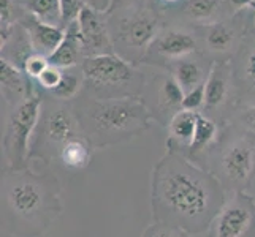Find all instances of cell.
<instances>
[{"mask_svg":"<svg viewBox=\"0 0 255 237\" xmlns=\"http://www.w3.org/2000/svg\"><path fill=\"white\" fill-rule=\"evenodd\" d=\"M208 46L214 51H225L233 41L232 30L224 24H216L208 33Z\"/></svg>","mask_w":255,"mask_h":237,"instance_id":"cell-23","label":"cell"},{"mask_svg":"<svg viewBox=\"0 0 255 237\" xmlns=\"http://www.w3.org/2000/svg\"><path fill=\"white\" fill-rule=\"evenodd\" d=\"M60 3V21L64 25H70L80 17L86 6L83 0H59Z\"/></svg>","mask_w":255,"mask_h":237,"instance_id":"cell-27","label":"cell"},{"mask_svg":"<svg viewBox=\"0 0 255 237\" xmlns=\"http://www.w3.org/2000/svg\"><path fill=\"white\" fill-rule=\"evenodd\" d=\"M64 38L65 32L62 29H59L57 25L41 22L37 17H33L32 24L29 25V43L33 52H38L46 57H49L60 46Z\"/></svg>","mask_w":255,"mask_h":237,"instance_id":"cell-13","label":"cell"},{"mask_svg":"<svg viewBox=\"0 0 255 237\" xmlns=\"http://www.w3.org/2000/svg\"><path fill=\"white\" fill-rule=\"evenodd\" d=\"M83 78L95 90L108 92L110 98H130L135 96L128 90L135 79V72L128 62L119 56L108 54L89 56L81 65Z\"/></svg>","mask_w":255,"mask_h":237,"instance_id":"cell-7","label":"cell"},{"mask_svg":"<svg viewBox=\"0 0 255 237\" xmlns=\"http://www.w3.org/2000/svg\"><path fill=\"white\" fill-rule=\"evenodd\" d=\"M13 17V2L11 0H0V22H2V41L8 38L10 24Z\"/></svg>","mask_w":255,"mask_h":237,"instance_id":"cell-31","label":"cell"},{"mask_svg":"<svg viewBox=\"0 0 255 237\" xmlns=\"http://www.w3.org/2000/svg\"><path fill=\"white\" fill-rule=\"evenodd\" d=\"M165 2H176V0H165Z\"/></svg>","mask_w":255,"mask_h":237,"instance_id":"cell-35","label":"cell"},{"mask_svg":"<svg viewBox=\"0 0 255 237\" xmlns=\"http://www.w3.org/2000/svg\"><path fill=\"white\" fill-rule=\"evenodd\" d=\"M216 10L214 0H189L186 3V13L195 19H206Z\"/></svg>","mask_w":255,"mask_h":237,"instance_id":"cell-28","label":"cell"},{"mask_svg":"<svg viewBox=\"0 0 255 237\" xmlns=\"http://www.w3.org/2000/svg\"><path fill=\"white\" fill-rule=\"evenodd\" d=\"M236 128H240L246 135H249L251 138L255 139V104L241 111V114L238 116Z\"/></svg>","mask_w":255,"mask_h":237,"instance_id":"cell-30","label":"cell"},{"mask_svg":"<svg viewBox=\"0 0 255 237\" xmlns=\"http://www.w3.org/2000/svg\"><path fill=\"white\" fill-rule=\"evenodd\" d=\"M197 164L213 174L227 193L246 191L255 177V139L240 128L221 133Z\"/></svg>","mask_w":255,"mask_h":237,"instance_id":"cell-4","label":"cell"},{"mask_svg":"<svg viewBox=\"0 0 255 237\" xmlns=\"http://www.w3.org/2000/svg\"><path fill=\"white\" fill-rule=\"evenodd\" d=\"M80 136H83L81 125L72 109L67 106L41 108V116L30 144V160H40L46 164L56 161L64 146Z\"/></svg>","mask_w":255,"mask_h":237,"instance_id":"cell-6","label":"cell"},{"mask_svg":"<svg viewBox=\"0 0 255 237\" xmlns=\"http://www.w3.org/2000/svg\"><path fill=\"white\" fill-rule=\"evenodd\" d=\"M184 95H186V92L182 90V87L173 76L165 78L159 85V90H157V106H159V111L165 114V116H168V119L171 120L174 114L182 109Z\"/></svg>","mask_w":255,"mask_h":237,"instance_id":"cell-18","label":"cell"},{"mask_svg":"<svg viewBox=\"0 0 255 237\" xmlns=\"http://www.w3.org/2000/svg\"><path fill=\"white\" fill-rule=\"evenodd\" d=\"M94 147L84 136L68 141L59 154V160L64 168L70 171H83L92 161Z\"/></svg>","mask_w":255,"mask_h":237,"instance_id":"cell-16","label":"cell"},{"mask_svg":"<svg viewBox=\"0 0 255 237\" xmlns=\"http://www.w3.org/2000/svg\"><path fill=\"white\" fill-rule=\"evenodd\" d=\"M157 33V21L147 14H136L127 22L124 37L130 46L146 49L152 43Z\"/></svg>","mask_w":255,"mask_h":237,"instance_id":"cell-17","label":"cell"},{"mask_svg":"<svg viewBox=\"0 0 255 237\" xmlns=\"http://www.w3.org/2000/svg\"><path fill=\"white\" fill-rule=\"evenodd\" d=\"M173 78L182 87V90L187 93L200 84L206 82L208 75H205L201 67L193 60H182V62H178L174 65Z\"/></svg>","mask_w":255,"mask_h":237,"instance_id":"cell-20","label":"cell"},{"mask_svg":"<svg viewBox=\"0 0 255 237\" xmlns=\"http://www.w3.org/2000/svg\"><path fill=\"white\" fill-rule=\"evenodd\" d=\"M41 108L43 100L35 92H32L19 104H16L14 111L11 112L10 119L6 122L3 133V169L29 168L30 144L41 116Z\"/></svg>","mask_w":255,"mask_h":237,"instance_id":"cell-5","label":"cell"},{"mask_svg":"<svg viewBox=\"0 0 255 237\" xmlns=\"http://www.w3.org/2000/svg\"><path fill=\"white\" fill-rule=\"evenodd\" d=\"M252 6H254V8H255V3H252Z\"/></svg>","mask_w":255,"mask_h":237,"instance_id":"cell-36","label":"cell"},{"mask_svg":"<svg viewBox=\"0 0 255 237\" xmlns=\"http://www.w3.org/2000/svg\"><path fill=\"white\" fill-rule=\"evenodd\" d=\"M219 136H221V131H219L217 122L214 119L208 117L206 114L200 112L192 143L181 155L189 158L193 163H198V160L206 154V151H209V149L216 144Z\"/></svg>","mask_w":255,"mask_h":237,"instance_id":"cell-11","label":"cell"},{"mask_svg":"<svg viewBox=\"0 0 255 237\" xmlns=\"http://www.w3.org/2000/svg\"><path fill=\"white\" fill-rule=\"evenodd\" d=\"M48 67H49V60L46 56L38 54V52H32V54L24 60L21 70L27 78H32L37 81V79L40 78V75L45 72Z\"/></svg>","mask_w":255,"mask_h":237,"instance_id":"cell-25","label":"cell"},{"mask_svg":"<svg viewBox=\"0 0 255 237\" xmlns=\"http://www.w3.org/2000/svg\"><path fill=\"white\" fill-rule=\"evenodd\" d=\"M205 100H206V82L200 84L198 87H195V89H192L190 92L184 95L182 109L200 112V109L205 108Z\"/></svg>","mask_w":255,"mask_h":237,"instance_id":"cell-26","label":"cell"},{"mask_svg":"<svg viewBox=\"0 0 255 237\" xmlns=\"http://www.w3.org/2000/svg\"><path fill=\"white\" fill-rule=\"evenodd\" d=\"M200 112L181 109L171 117L168 124V139H166V149L176 154H182L190 146L193 133L197 128Z\"/></svg>","mask_w":255,"mask_h":237,"instance_id":"cell-10","label":"cell"},{"mask_svg":"<svg viewBox=\"0 0 255 237\" xmlns=\"http://www.w3.org/2000/svg\"><path fill=\"white\" fill-rule=\"evenodd\" d=\"M76 22L81 35L83 49L94 51L92 56L108 54V52L102 51L103 48H110V41H108L107 29H105V25L99 19V13L94 11L89 6H84Z\"/></svg>","mask_w":255,"mask_h":237,"instance_id":"cell-9","label":"cell"},{"mask_svg":"<svg viewBox=\"0 0 255 237\" xmlns=\"http://www.w3.org/2000/svg\"><path fill=\"white\" fill-rule=\"evenodd\" d=\"M64 76V72H62V68H59V67H54V65H51L40 75V78L37 79V82L38 85L41 87L43 90H48V92H52L56 89V87L59 85L60 82V79H62Z\"/></svg>","mask_w":255,"mask_h":237,"instance_id":"cell-29","label":"cell"},{"mask_svg":"<svg viewBox=\"0 0 255 237\" xmlns=\"http://www.w3.org/2000/svg\"><path fill=\"white\" fill-rule=\"evenodd\" d=\"M81 49H83V41H81L80 29H78V22L75 21L70 25H67L64 41L48 57V60L51 65L59 68H72L80 60Z\"/></svg>","mask_w":255,"mask_h":237,"instance_id":"cell-14","label":"cell"},{"mask_svg":"<svg viewBox=\"0 0 255 237\" xmlns=\"http://www.w3.org/2000/svg\"><path fill=\"white\" fill-rule=\"evenodd\" d=\"M62 185L54 174L2 168V231L11 237H41L64 210Z\"/></svg>","mask_w":255,"mask_h":237,"instance_id":"cell-2","label":"cell"},{"mask_svg":"<svg viewBox=\"0 0 255 237\" xmlns=\"http://www.w3.org/2000/svg\"><path fill=\"white\" fill-rule=\"evenodd\" d=\"M195 40L184 32H168L157 41V52L165 57L178 59L195 51Z\"/></svg>","mask_w":255,"mask_h":237,"instance_id":"cell-19","label":"cell"},{"mask_svg":"<svg viewBox=\"0 0 255 237\" xmlns=\"http://www.w3.org/2000/svg\"><path fill=\"white\" fill-rule=\"evenodd\" d=\"M206 237H255V199L246 191L227 193Z\"/></svg>","mask_w":255,"mask_h":237,"instance_id":"cell-8","label":"cell"},{"mask_svg":"<svg viewBox=\"0 0 255 237\" xmlns=\"http://www.w3.org/2000/svg\"><path fill=\"white\" fill-rule=\"evenodd\" d=\"M227 191L213 174L181 154L166 151L151 177L154 222L179 226L190 234L208 230Z\"/></svg>","mask_w":255,"mask_h":237,"instance_id":"cell-1","label":"cell"},{"mask_svg":"<svg viewBox=\"0 0 255 237\" xmlns=\"http://www.w3.org/2000/svg\"><path fill=\"white\" fill-rule=\"evenodd\" d=\"M232 5H235L236 8H243L246 5H252L254 3V0H228Z\"/></svg>","mask_w":255,"mask_h":237,"instance_id":"cell-34","label":"cell"},{"mask_svg":"<svg viewBox=\"0 0 255 237\" xmlns=\"http://www.w3.org/2000/svg\"><path fill=\"white\" fill-rule=\"evenodd\" d=\"M81 82H83V79L80 75L72 73V72H68V73L65 72L62 79H60L59 85L51 93L54 95L57 100H70V98H73V96H76V93L80 92Z\"/></svg>","mask_w":255,"mask_h":237,"instance_id":"cell-22","label":"cell"},{"mask_svg":"<svg viewBox=\"0 0 255 237\" xmlns=\"http://www.w3.org/2000/svg\"><path fill=\"white\" fill-rule=\"evenodd\" d=\"M141 237H190V233H187L179 226L154 222L146 228Z\"/></svg>","mask_w":255,"mask_h":237,"instance_id":"cell-24","label":"cell"},{"mask_svg":"<svg viewBox=\"0 0 255 237\" xmlns=\"http://www.w3.org/2000/svg\"><path fill=\"white\" fill-rule=\"evenodd\" d=\"M254 3H255V0H254Z\"/></svg>","mask_w":255,"mask_h":237,"instance_id":"cell-37","label":"cell"},{"mask_svg":"<svg viewBox=\"0 0 255 237\" xmlns=\"http://www.w3.org/2000/svg\"><path fill=\"white\" fill-rule=\"evenodd\" d=\"M22 73L24 72L19 67L2 57L0 60V85H2V93L6 101L19 104L33 92L29 87L30 84L25 82Z\"/></svg>","mask_w":255,"mask_h":237,"instance_id":"cell-12","label":"cell"},{"mask_svg":"<svg viewBox=\"0 0 255 237\" xmlns=\"http://www.w3.org/2000/svg\"><path fill=\"white\" fill-rule=\"evenodd\" d=\"M244 76L249 81V84L255 89V51L248 57L244 65Z\"/></svg>","mask_w":255,"mask_h":237,"instance_id":"cell-32","label":"cell"},{"mask_svg":"<svg viewBox=\"0 0 255 237\" xmlns=\"http://www.w3.org/2000/svg\"><path fill=\"white\" fill-rule=\"evenodd\" d=\"M228 70L224 64L214 62L206 78V100L205 111L213 112L225 103L228 96Z\"/></svg>","mask_w":255,"mask_h":237,"instance_id":"cell-15","label":"cell"},{"mask_svg":"<svg viewBox=\"0 0 255 237\" xmlns=\"http://www.w3.org/2000/svg\"><path fill=\"white\" fill-rule=\"evenodd\" d=\"M29 8L38 21L56 25L60 21V3L59 0H29Z\"/></svg>","mask_w":255,"mask_h":237,"instance_id":"cell-21","label":"cell"},{"mask_svg":"<svg viewBox=\"0 0 255 237\" xmlns=\"http://www.w3.org/2000/svg\"><path fill=\"white\" fill-rule=\"evenodd\" d=\"M83 2H84L86 6L92 8L94 11H97L100 14V13H105V11L110 10L113 0H83Z\"/></svg>","mask_w":255,"mask_h":237,"instance_id":"cell-33","label":"cell"},{"mask_svg":"<svg viewBox=\"0 0 255 237\" xmlns=\"http://www.w3.org/2000/svg\"><path fill=\"white\" fill-rule=\"evenodd\" d=\"M83 136L94 149L116 146L151 127L152 116L139 96L87 100L76 112Z\"/></svg>","mask_w":255,"mask_h":237,"instance_id":"cell-3","label":"cell"}]
</instances>
